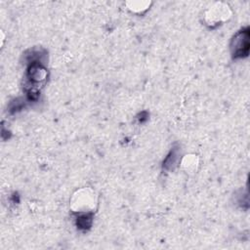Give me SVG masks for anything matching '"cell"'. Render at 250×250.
<instances>
[{"label":"cell","instance_id":"cell-1","mask_svg":"<svg viewBox=\"0 0 250 250\" xmlns=\"http://www.w3.org/2000/svg\"><path fill=\"white\" fill-rule=\"evenodd\" d=\"M97 195L90 188L77 189L71 196L70 208L77 213L89 214L95 210L97 205Z\"/></svg>","mask_w":250,"mask_h":250},{"label":"cell","instance_id":"cell-2","mask_svg":"<svg viewBox=\"0 0 250 250\" xmlns=\"http://www.w3.org/2000/svg\"><path fill=\"white\" fill-rule=\"evenodd\" d=\"M230 17V12L228 6L217 3L212 8L208 9L205 13V21L207 24H218L225 21Z\"/></svg>","mask_w":250,"mask_h":250},{"label":"cell","instance_id":"cell-3","mask_svg":"<svg viewBox=\"0 0 250 250\" xmlns=\"http://www.w3.org/2000/svg\"><path fill=\"white\" fill-rule=\"evenodd\" d=\"M230 48L234 56H247L249 48V31L248 28L245 30L238 31L232 38Z\"/></svg>","mask_w":250,"mask_h":250},{"label":"cell","instance_id":"cell-4","mask_svg":"<svg viewBox=\"0 0 250 250\" xmlns=\"http://www.w3.org/2000/svg\"><path fill=\"white\" fill-rule=\"evenodd\" d=\"M182 165L187 171H194L198 165V159L196 155L193 154L186 155L182 160Z\"/></svg>","mask_w":250,"mask_h":250},{"label":"cell","instance_id":"cell-5","mask_svg":"<svg viewBox=\"0 0 250 250\" xmlns=\"http://www.w3.org/2000/svg\"><path fill=\"white\" fill-rule=\"evenodd\" d=\"M127 4H128V8L134 13H142L143 11H146L149 6L148 2H140V1L128 2Z\"/></svg>","mask_w":250,"mask_h":250}]
</instances>
